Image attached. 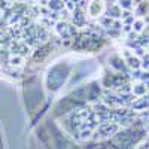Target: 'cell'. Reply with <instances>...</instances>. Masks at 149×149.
<instances>
[{"label":"cell","instance_id":"obj_1","mask_svg":"<svg viewBox=\"0 0 149 149\" xmlns=\"http://www.w3.org/2000/svg\"><path fill=\"white\" fill-rule=\"evenodd\" d=\"M85 19H86V15H85V10H84V9L76 8V9L72 12V21H73V26H76V27H82V26H85Z\"/></svg>","mask_w":149,"mask_h":149},{"label":"cell","instance_id":"obj_2","mask_svg":"<svg viewBox=\"0 0 149 149\" xmlns=\"http://www.w3.org/2000/svg\"><path fill=\"white\" fill-rule=\"evenodd\" d=\"M104 10V6L102 3V0H93V2L88 5V14L91 17H98L102 15V12Z\"/></svg>","mask_w":149,"mask_h":149},{"label":"cell","instance_id":"obj_3","mask_svg":"<svg viewBox=\"0 0 149 149\" xmlns=\"http://www.w3.org/2000/svg\"><path fill=\"white\" fill-rule=\"evenodd\" d=\"M104 15L112 18V19H121L122 18V9L118 6V5H112V6H107L106 8V12Z\"/></svg>","mask_w":149,"mask_h":149},{"label":"cell","instance_id":"obj_4","mask_svg":"<svg viewBox=\"0 0 149 149\" xmlns=\"http://www.w3.org/2000/svg\"><path fill=\"white\" fill-rule=\"evenodd\" d=\"M149 93V88H148V85L145 84V82H139V84H136V85H133V94L136 95V97H143V95H146Z\"/></svg>","mask_w":149,"mask_h":149},{"label":"cell","instance_id":"obj_5","mask_svg":"<svg viewBox=\"0 0 149 149\" xmlns=\"http://www.w3.org/2000/svg\"><path fill=\"white\" fill-rule=\"evenodd\" d=\"M125 63H127V66H128L131 70H137V69L142 67V61H140V58H139L137 55H134V54L125 58Z\"/></svg>","mask_w":149,"mask_h":149},{"label":"cell","instance_id":"obj_6","mask_svg":"<svg viewBox=\"0 0 149 149\" xmlns=\"http://www.w3.org/2000/svg\"><path fill=\"white\" fill-rule=\"evenodd\" d=\"M48 8L52 12H60V10H63L66 8V3H64V0H49Z\"/></svg>","mask_w":149,"mask_h":149},{"label":"cell","instance_id":"obj_7","mask_svg":"<svg viewBox=\"0 0 149 149\" xmlns=\"http://www.w3.org/2000/svg\"><path fill=\"white\" fill-rule=\"evenodd\" d=\"M145 21L143 19H134V22H133V31H136V33H142L143 30H145Z\"/></svg>","mask_w":149,"mask_h":149},{"label":"cell","instance_id":"obj_8","mask_svg":"<svg viewBox=\"0 0 149 149\" xmlns=\"http://www.w3.org/2000/svg\"><path fill=\"white\" fill-rule=\"evenodd\" d=\"M118 6L122 10H131L134 6V2L133 0H118Z\"/></svg>","mask_w":149,"mask_h":149},{"label":"cell","instance_id":"obj_9","mask_svg":"<svg viewBox=\"0 0 149 149\" xmlns=\"http://www.w3.org/2000/svg\"><path fill=\"white\" fill-rule=\"evenodd\" d=\"M140 61H142L143 70H149V54H145V55L140 58Z\"/></svg>","mask_w":149,"mask_h":149},{"label":"cell","instance_id":"obj_10","mask_svg":"<svg viewBox=\"0 0 149 149\" xmlns=\"http://www.w3.org/2000/svg\"><path fill=\"white\" fill-rule=\"evenodd\" d=\"M19 61H21V58L17 57V58H12V60H10V63L14 64V66H18V64H19Z\"/></svg>","mask_w":149,"mask_h":149}]
</instances>
